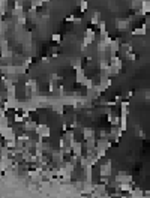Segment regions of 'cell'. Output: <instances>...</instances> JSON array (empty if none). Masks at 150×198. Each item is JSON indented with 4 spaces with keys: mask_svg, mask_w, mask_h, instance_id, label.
<instances>
[{
    "mask_svg": "<svg viewBox=\"0 0 150 198\" xmlns=\"http://www.w3.org/2000/svg\"><path fill=\"white\" fill-rule=\"evenodd\" d=\"M42 63H50V57H42Z\"/></svg>",
    "mask_w": 150,
    "mask_h": 198,
    "instance_id": "44dd1931",
    "label": "cell"
},
{
    "mask_svg": "<svg viewBox=\"0 0 150 198\" xmlns=\"http://www.w3.org/2000/svg\"><path fill=\"white\" fill-rule=\"evenodd\" d=\"M51 41H53V42H57V44H59V42L62 41V35H59V33H54V35H53V36H51Z\"/></svg>",
    "mask_w": 150,
    "mask_h": 198,
    "instance_id": "e0dca14e",
    "label": "cell"
},
{
    "mask_svg": "<svg viewBox=\"0 0 150 198\" xmlns=\"http://www.w3.org/2000/svg\"><path fill=\"white\" fill-rule=\"evenodd\" d=\"M71 146H72V153H74V155H77V156H81L84 146H83L80 141H77V140H75V141L71 144Z\"/></svg>",
    "mask_w": 150,
    "mask_h": 198,
    "instance_id": "52a82bcc",
    "label": "cell"
},
{
    "mask_svg": "<svg viewBox=\"0 0 150 198\" xmlns=\"http://www.w3.org/2000/svg\"><path fill=\"white\" fill-rule=\"evenodd\" d=\"M138 14H141V15L150 14V0H141V6H140Z\"/></svg>",
    "mask_w": 150,
    "mask_h": 198,
    "instance_id": "ba28073f",
    "label": "cell"
},
{
    "mask_svg": "<svg viewBox=\"0 0 150 198\" xmlns=\"http://www.w3.org/2000/svg\"><path fill=\"white\" fill-rule=\"evenodd\" d=\"M119 189H120V192H128L129 194L134 189V182L132 183H119Z\"/></svg>",
    "mask_w": 150,
    "mask_h": 198,
    "instance_id": "4fadbf2b",
    "label": "cell"
},
{
    "mask_svg": "<svg viewBox=\"0 0 150 198\" xmlns=\"http://www.w3.org/2000/svg\"><path fill=\"white\" fill-rule=\"evenodd\" d=\"M149 23H150V14H149Z\"/></svg>",
    "mask_w": 150,
    "mask_h": 198,
    "instance_id": "7402d4cb",
    "label": "cell"
},
{
    "mask_svg": "<svg viewBox=\"0 0 150 198\" xmlns=\"http://www.w3.org/2000/svg\"><path fill=\"white\" fill-rule=\"evenodd\" d=\"M75 71H77V72H75V83L83 86V83L86 81V78H87V77H86V72H84L83 68H78V69H75Z\"/></svg>",
    "mask_w": 150,
    "mask_h": 198,
    "instance_id": "8992f818",
    "label": "cell"
},
{
    "mask_svg": "<svg viewBox=\"0 0 150 198\" xmlns=\"http://www.w3.org/2000/svg\"><path fill=\"white\" fill-rule=\"evenodd\" d=\"M86 36H92V38H95V30L92 27H87L86 29Z\"/></svg>",
    "mask_w": 150,
    "mask_h": 198,
    "instance_id": "d6986e66",
    "label": "cell"
},
{
    "mask_svg": "<svg viewBox=\"0 0 150 198\" xmlns=\"http://www.w3.org/2000/svg\"><path fill=\"white\" fill-rule=\"evenodd\" d=\"M53 110H54L56 113H59V114H63V113H65V110H63V105H62V104H59V105H57V104H54Z\"/></svg>",
    "mask_w": 150,
    "mask_h": 198,
    "instance_id": "9a60e30c",
    "label": "cell"
},
{
    "mask_svg": "<svg viewBox=\"0 0 150 198\" xmlns=\"http://www.w3.org/2000/svg\"><path fill=\"white\" fill-rule=\"evenodd\" d=\"M95 137V131L92 129V128H84L83 129V138H84V141L86 140H90V138Z\"/></svg>",
    "mask_w": 150,
    "mask_h": 198,
    "instance_id": "7c38bea8",
    "label": "cell"
},
{
    "mask_svg": "<svg viewBox=\"0 0 150 198\" xmlns=\"http://www.w3.org/2000/svg\"><path fill=\"white\" fill-rule=\"evenodd\" d=\"M98 27H99V32H101V35L105 33V32H107V23L101 20V23H99V26H98Z\"/></svg>",
    "mask_w": 150,
    "mask_h": 198,
    "instance_id": "2e32d148",
    "label": "cell"
},
{
    "mask_svg": "<svg viewBox=\"0 0 150 198\" xmlns=\"http://www.w3.org/2000/svg\"><path fill=\"white\" fill-rule=\"evenodd\" d=\"M128 197H131V198H143L144 197V191L141 189V188H134V189L128 194Z\"/></svg>",
    "mask_w": 150,
    "mask_h": 198,
    "instance_id": "8fae6325",
    "label": "cell"
},
{
    "mask_svg": "<svg viewBox=\"0 0 150 198\" xmlns=\"http://www.w3.org/2000/svg\"><path fill=\"white\" fill-rule=\"evenodd\" d=\"M99 23H101V12L95 11V14L90 18V24H93V27H95V26H99Z\"/></svg>",
    "mask_w": 150,
    "mask_h": 198,
    "instance_id": "5bb4252c",
    "label": "cell"
},
{
    "mask_svg": "<svg viewBox=\"0 0 150 198\" xmlns=\"http://www.w3.org/2000/svg\"><path fill=\"white\" fill-rule=\"evenodd\" d=\"M114 101H116V102H120V101H122V96L116 95V96H114Z\"/></svg>",
    "mask_w": 150,
    "mask_h": 198,
    "instance_id": "ffe728a7",
    "label": "cell"
},
{
    "mask_svg": "<svg viewBox=\"0 0 150 198\" xmlns=\"http://www.w3.org/2000/svg\"><path fill=\"white\" fill-rule=\"evenodd\" d=\"M36 128H38V122L36 120H33V119H29V120H26V122L21 125V129L24 131V132H35L36 131Z\"/></svg>",
    "mask_w": 150,
    "mask_h": 198,
    "instance_id": "7a4b0ae2",
    "label": "cell"
},
{
    "mask_svg": "<svg viewBox=\"0 0 150 198\" xmlns=\"http://www.w3.org/2000/svg\"><path fill=\"white\" fill-rule=\"evenodd\" d=\"M131 26V20H116V29L119 32H125V30H128Z\"/></svg>",
    "mask_w": 150,
    "mask_h": 198,
    "instance_id": "5b68a950",
    "label": "cell"
},
{
    "mask_svg": "<svg viewBox=\"0 0 150 198\" xmlns=\"http://www.w3.org/2000/svg\"><path fill=\"white\" fill-rule=\"evenodd\" d=\"M120 116L123 117L129 116V101H122L120 102Z\"/></svg>",
    "mask_w": 150,
    "mask_h": 198,
    "instance_id": "30bf717a",
    "label": "cell"
},
{
    "mask_svg": "<svg viewBox=\"0 0 150 198\" xmlns=\"http://www.w3.org/2000/svg\"><path fill=\"white\" fill-rule=\"evenodd\" d=\"M35 134L42 138H50L51 137V129H50V126L45 125V123H38V128L35 131Z\"/></svg>",
    "mask_w": 150,
    "mask_h": 198,
    "instance_id": "6da1fadb",
    "label": "cell"
},
{
    "mask_svg": "<svg viewBox=\"0 0 150 198\" xmlns=\"http://www.w3.org/2000/svg\"><path fill=\"white\" fill-rule=\"evenodd\" d=\"M132 35L134 36H146L147 35V23L141 24V27H137L132 30Z\"/></svg>",
    "mask_w": 150,
    "mask_h": 198,
    "instance_id": "9c48e42d",
    "label": "cell"
},
{
    "mask_svg": "<svg viewBox=\"0 0 150 198\" xmlns=\"http://www.w3.org/2000/svg\"><path fill=\"white\" fill-rule=\"evenodd\" d=\"M125 56H126V59L131 62H135L137 60V56L134 54V53H125Z\"/></svg>",
    "mask_w": 150,
    "mask_h": 198,
    "instance_id": "ac0fdd59",
    "label": "cell"
},
{
    "mask_svg": "<svg viewBox=\"0 0 150 198\" xmlns=\"http://www.w3.org/2000/svg\"><path fill=\"white\" fill-rule=\"evenodd\" d=\"M120 48H122L120 39H119V38H117V39H113L111 45H110V56H116L117 53L120 51Z\"/></svg>",
    "mask_w": 150,
    "mask_h": 198,
    "instance_id": "277c9868",
    "label": "cell"
},
{
    "mask_svg": "<svg viewBox=\"0 0 150 198\" xmlns=\"http://www.w3.org/2000/svg\"><path fill=\"white\" fill-rule=\"evenodd\" d=\"M111 173H113V168H111V161L107 159V162H105V164H101V167H99V176H107V177H110V176H111Z\"/></svg>",
    "mask_w": 150,
    "mask_h": 198,
    "instance_id": "3957f363",
    "label": "cell"
}]
</instances>
